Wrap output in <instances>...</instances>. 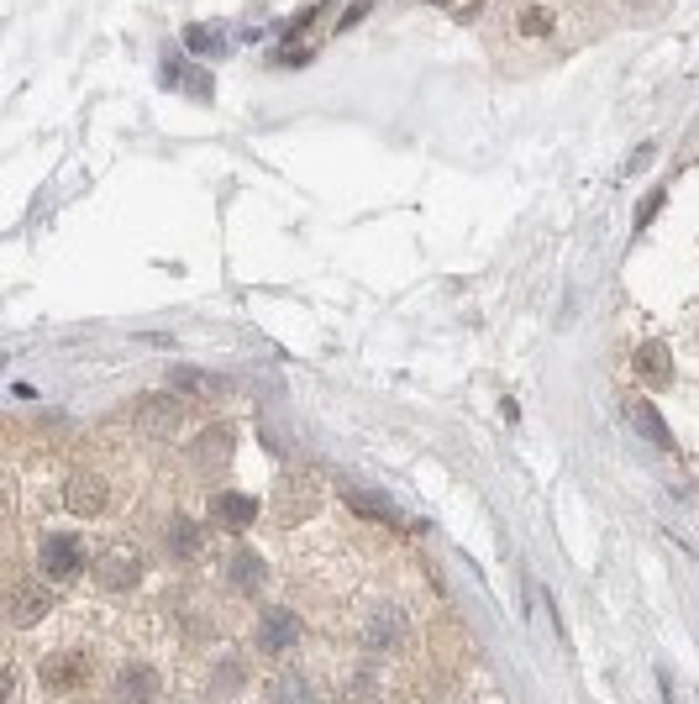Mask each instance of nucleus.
<instances>
[{
    "label": "nucleus",
    "instance_id": "1",
    "mask_svg": "<svg viewBox=\"0 0 699 704\" xmlns=\"http://www.w3.org/2000/svg\"><path fill=\"white\" fill-rule=\"evenodd\" d=\"M253 641H258V652L263 657H284L300 641V620L295 610H284V605H263L258 615V626H253Z\"/></svg>",
    "mask_w": 699,
    "mask_h": 704
},
{
    "label": "nucleus",
    "instance_id": "2",
    "mask_svg": "<svg viewBox=\"0 0 699 704\" xmlns=\"http://www.w3.org/2000/svg\"><path fill=\"white\" fill-rule=\"evenodd\" d=\"M95 578H100L106 589H116V594H121V589H132L137 578H142V552H137V547H127V542L106 547V552L95 557Z\"/></svg>",
    "mask_w": 699,
    "mask_h": 704
},
{
    "label": "nucleus",
    "instance_id": "3",
    "mask_svg": "<svg viewBox=\"0 0 699 704\" xmlns=\"http://www.w3.org/2000/svg\"><path fill=\"white\" fill-rule=\"evenodd\" d=\"M158 668H148V662H121L116 678H111V699L116 704H153L158 699Z\"/></svg>",
    "mask_w": 699,
    "mask_h": 704
},
{
    "label": "nucleus",
    "instance_id": "4",
    "mask_svg": "<svg viewBox=\"0 0 699 704\" xmlns=\"http://www.w3.org/2000/svg\"><path fill=\"white\" fill-rule=\"evenodd\" d=\"M363 647L368 652H400L405 647V615H400V605H374V610H368Z\"/></svg>",
    "mask_w": 699,
    "mask_h": 704
},
{
    "label": "nucleus",
    "instance_id": "5",
    "mask_svg": "<svg viewBox=\"0 0 699 704\" xmlns=\"http://www.w3.org/2000/svg\"><path fill=\"white\" fill-rule=\"evenodd\" d=\"M79 563H85V542H79L74 531L43 536V573H48V578H74Z\"/></svg>",
    "mask_w": 699,
    "mask_h": 704
},
{
    "label": "nucleus",
    "instance_id": "6",
    "mask_svg": "<svg viewBox=\"0 0 699 704\" xmlns=\"http://www.w3.org/2000/svg\"><path fill=\"white\" fill-rule=\"evenodd\" d=\"M211 521L226 526V531H248L258 521V500H253V494H242V489H221L211 500Z\"/></svg>",
    "mask_w": 699,
    "mask_h": 704
},
{
    "label": "nucleus",
    "instance_id": "7",
    "mask_svg": "<svg viewBox=\"0 0 699 704\" xmlns=\"http://www.w3.org/2000/svg\"><path fill=\"white\" fill-rule=\"evenodd\" d=\"M90 678V657L85 652H53L48 662H43V683L53 694H69V689H79V683Z\"/></svg>",
    "mask_w": 699,
    "mask_h": 704
},
{
    "label": "nucleus",
    "instance_id": "8",
    "mask_svg": "<svg viewBox=\"0 0 699 704\" xmlns=\"http://www.w3.org/2000/svg\"><path fill=\"white\" fill-rule=\"evenodd\" d=\"M226 578H232L237 594H258L263 584H269V563H263L253 547H237L232 563H226Z\"/></svg>",
    "mask_w": 699,
    "mask_h": 704
},
{
    "label": "nucleus",
    "instance_id": "9",
    "mask_svg": "<svg viewBox=\"0 0 699 704\" xmlns=\"http://www.w3.org/2000/svg\"><path fill=\"white\" fill-rule=\"evenodd\" d=\"M200 542H205V531H200V521H190V515H174V521L163 526V547H169L174 563H195Z\"/></svg>",
    "mask_w": 699,
    "mask_h": 704
},
{
    "label": "nucleus",
    "instance_id": "10",
    "mask_svg": "<svg viewBox=\"0 0 699 704\" xmlns=\"http://www.w3.org/2000/svg\"><path fill=\"white\" fill-rule=\"evenodd\" d=\"M64 500H69L74 515H100V510H106V479H100V473H74L69 489H64Z\"/></svg>",
    "mask_w": 699,
    "mask_h": 704
},
{
    "label": "nucleus",
    "instance_id": "11",
    "mask_svg": "<svg viewBox=\"0 0 699 704\" xmlns=\"http://www.w3.org/2000/svg\"><path fill=\"white\" fill-rule=\"evenodd\" d=\"M626 416H631V426L642 431V437H647L652 447H673V437H668V421L657 416V405H652L647 395H631V400H626Z\"/></svg>",
    "mask_w": 699,
    "mask_h": 704
},
{
    "label": "nucleus",
    "instance_id": "12",
    "mask_svg": "<svg viewBox=\"0 0 699 704\" xmlns=\"http://www.w3.org/2000/svg\"><path fill=\"white\" fill-rule=\"evenodd\" d=\"M232 426H211V431H200L195 437V463L200 468H226L232 463Z\"/></svg>",
    "mask_w": 699,
    "mask_h": 704
},
{
    "label": "nucleus",
    "instance_id": "13",
    "mask_svg": "<svg viewBox=\"0 0 699 704\" xmlns=\"http://www.w3.org/2000/svg\"><path fill=\"white\" fill-rule=\"evenodd\" d=\"M53 610V594L43 584H22L11 594V626H32V620H43Z\"/></svg>",
    "mask_w": 699,
    "mask_h": 704
},
{
    "label": "nucleus",
    "instance_id": "14",
    "mask_svg": "<svg viewBox=\"0 0 699 704\" xmlns=\"http://www.w3.org/2000/svg\"><path fill=\"white\" fill-rule=\"evenodd\" d=\"M636 374H642L647 384H657V389H668L673 384V352L663 342H647L642 352H636Z\"/></svg>",
    "mask_w": 699,
    "mask_h": 704
},
{
    "label": "nucleus",
    "instance_id": "15",
    "mask_svg": "<svg viewBox=\"0 0 699 704\" xmlns=\"http://www.w3.org/2000/svg\"><path fill=\"white\" fill-rule=\"evenodd\" d=\"M174 421H179V405H174L169 395H153V400H142V405H137V426H142V431H153V437L174 431Z\"/></svg>",
    "mask_w": 699,
    "mask_h": 704
},
{
    "label": "nucleus",
    "instance_id": "16",
    "mask_svg": "<svg viewBox=\"0 0 699 704\" xmlns=\"http://www.w3.org/2000/svg\"><path fill=\"white\" fill-rule=\"evenodd\" d=\"M274 505H279V521H295V515H311L316 510V489H311V479H305V489L295 494V484L284 479L279 484V494H274Z\"/></svg>",
    "mask_w": 699,
    "mask_h": 704
},
{
    "label": "nucleus",
    "instance_id": "17",
    "mask_svg": "<svg viewBox=\"0 0 699 704\" xmlns=\"http://www.w3.org/2000/svg\"><path fill=\"white\" fill-rule=\"evenodd\" d=\"M347 505H353V510H363V515H384V521L405 526L400 505H395V500H384V494H368V489H347Z\"/></svg>",
    "mask_w": 699,
    "mask_h": 704
},
{
    "label": "nucleus",
    "instance_id": "18",
    "mask_svg": "<svg viewBox=\"0 0 699 704\" xmlns=\"http://www.w3.org/2000/svg\"><path fill=\"white\" fill-rule=\"evenodd\" d=\"M184 48H190V53H221L226 48V37L216 32V27H184Z\"/></svg>",
    "mask_w": 699,
    "mask_h": 704
},
{
    "label": "nucleus",
    "instance_id": "19",
    "mask_svg": "<svg viewBox=\"0 0 699 704\" xmlns=\"http://www.w3.org/2000/svg\"><path fill=\"white\" fill-rule=\"evenodd\" d=\"M242 678H248V673H242V662H237V657H226V662H216L211 689H216V694H237V689H242Z\"/></svg>",
    "mask_w": 699,
    "mask_h": 704
},
{
    "label": "nucleus",
    "instance_id": "20",
    "mask_svg": "<svg viewBox=\"0 0 699 704\" xmlns=\"http://www.w3.org/2000/svg\"><path fill=\"white\" fill-rule=\"evenodd\" d=\"M184 74H190V64H184L179 53H163V64H158V85H163V90H184Z\"/></svg>",
    "mask_w": 699,
    "mask_h": 704
},
{
    "label": "nucleus",
    "instance_id": "21",
    "mask_svg": "<svg viewBox=\"0 0 699 704\" xmlns=\"http://www.w3.org/2000/svg\"><path fill=\"white\" fill-rule=\"evenodd\" d=\"M279 704H311V683H305L300 673H284L279 678V694H274Z\"/></svg>",
    "mask_w": 699,
    "mask_h": 704
},
{
    "label": "nucleus",
    "instance_id": "22",
    "mask_svg": "<svg viewBox=\"0 0 699 704\" xmlns=\"http://www.w3.org/2000/svg\"><path fill=\"white\" fill-rule=\"evenodd\" d=\"M516 32H521V37H547V32H552V11H542V6H531V11H521V22H516Z\"/></svg>",
    "mask_w": 699,
    "mask_h": 704
},
{
    "label": "nucleus",
    "instance_id": "23",
    "mask_svg": "<svg viewBox=\"0 0 699 704\" xmlns=\"http://www.w3.org/2000/svg\"><path fill=\"white\" fill-rule=\"evenodd\" d=\"M184 95H190V100H211L216 95L211 69H190V74H184Z\"/></svg>",
    "mask_w": 699,
    "mask_h": 704
},
{
    "label": "nucleus",
    "instance_id": "24",
    "mask_svg": "<svg viewBox=\"0 0 699 704\" xmlns=\"http://www.w3.org/2000/svg\"><path fill=\"white\" fill-rule=\"evenodd\" d=\"M379 689H374V673H353V683H347V704H374Z\"/></svg>",
    "mask_w": 699,
    "mask_h": 704
},
{
    "label": "nucleus",
    "instance_id": "25",
    "mask_svg": "<svg viewBox=\"0 0 699 704\" xmlns=\"http://www.w3.org/2000/svg\"><path fill=\"white\" fill-rule=\"evenodd\" d=\"M663 200H668V190H652L642 205H636V226H652V216L663 211Z\"/></svg>",
    "mask_w": 699,
    "mask_h": 704
},
{
    "label": "nucleus",
    "instance_id": "26",
    "mask_svg": "<svg viewBox=\"0 0 699 704\" xmlns=\"http://www.w3.org/2000/svg\"><path fill=\"white\" fill-rule=\"evenodd\" d=\"M311 58H316L311 48H279V53H274V64H284V69H305Z\"/></svg>",
    "mask_w": 699,
    "mask_h": 704
},
{
    "label": "nucleus",
    "instance_id": "27",
    "mask_svg": "<svg viewBox=\"0 0 699 704\" xmlns=\"http://www.w3.org/2000/svg\"><path fill=\"white\" fill-rule=\"evenodd\" d=\"M363 16H368V0H358V6H347V16L337 22V32H353V27L363 22Z\"/></svg>",
    "mask_w": 699,
    "mask_h": 704
},
{
    "label": "nucleus",
    "instance_id": "28",
    "mask_svg": "<svg viewBox=\"0 0 699 704\" xmlns=\"http://www.w3.org/2000/svg\"><path fill=\"white\" fill-rule=\"evenodd\" d=\"M652 158H657V142H642V148L631 153V174H642V169H647Z\"/></svg>",
    "mask_w": 699,
    "mask_h": 704
},
{
    "label": "nucleus",
    "instance_id": "29",
    "mask_svg": "<svg viewBox=\"0 0 699 704\" xmlns=\"http://www.w3.org/2000/svg\"><path fill=\"white\" fill-rule=\"evenodd\" d=\"M631 6H642V0H631Z\"/></svg>",
    "mask_w": 699,
    "mask_h": 704
}]
</instances>
